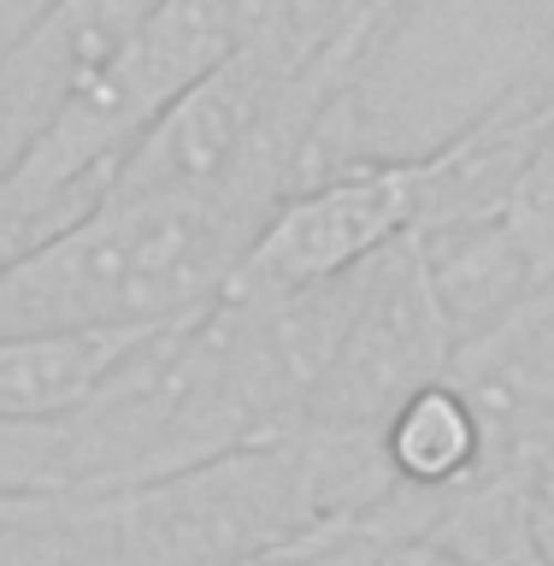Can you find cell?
Returning <instances> with one entry per match:
<instances>
[{
    "mask_svg": "<svg viewBox=\"0 0 554 566\" xmlns=\"http://www.w3.org/2000/svg\"><path fill=\"white\" fill-rule=\"evenodd\" d=\"M260 224L230 195H101L77 224L0 265V336L184 325L224 295Z\"/></svg>",
    "mask_w": 554,
    "mask_h": 566,
    "instance_id": "cell-1",
    "label": "cell"
},
{
    "mask_svg": "<svg viewBox=\"0 0 554 566\" xmlns=\"http://www.w3.org/2000/svg\"><path fill=\"white\" fill-rule=\"evenodd\" d=\"M437 148L407 159H348L295 189L248 242L224 295L290 301L378 260L401 237H425L437 212Z\"/></svg>",
    "mask_w": 554,
    "mask_h": 566,
    "instance_id": "cell-2",
    "label": "cell"
},
{
    "mask_svg": "<svg viewBox=\"0 0 554 566\" xmlns=\"http://www.w3.org/2000/svg\"><path fill=\"white\" fill-rule=\"evenodd\" d=\"M166 331V325H159ZM154 331H77V336H0V419L53 424L83 413L113 371Z\"/></svg>",
    "mask_w": 554,
    "mask_h": 566,
    "instance_id": "cell-3",
    "label": "cell"
},
{
    "mask_svg": "<svg viewBox=\"0 0 554 566\" xmlns=\"http://www.w3.org/2000/svg\"><path fill=\"white\" fill-rule=\"evenodd\" d=\"M490 460V419L484 401L472 396V384L437 378L414 389L396 413L384 419V467L396 478V490L442 495L460 490L478 467Z\"/></svg>",
    "mask_w": 554,
    "mask_h": 566,
    "instance_id": "cell-4",
    "label": "cell"
}]
</instances>
